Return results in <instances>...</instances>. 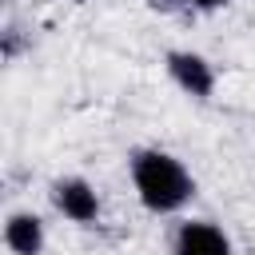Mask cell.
Here are the masks:
<instances>
[{
  "label": "cell",
  "mask_w": 255,
  "mask_h": 255,
  "mask_svg": "<svg viewBox=\"0 0 255 255\" xmlns=\"http://www.w3.org/2000/svg\"><path fill=\"white\" fill-rule=\"evenodd\" d=\"M52 203H56V211H60L64 219H72V223H80V227H88V223L100 219V195H96V187H92L88 179H80V175L56 179V183H52Z\"/></svg>",
  "instance_id": "obj_3"
},
{
  "label": "cell",
  "mask_w": 255,
  "mask_h": 255,
  "mask_svg": "<svg viewBox=\"0 0 255 255\" xmlns=\"http://www.w3.org/2000/svg\"><path fill=\"white\" fill-rule=\"evenodd\" d=\"M128 167H131V187H135L139 203L151 215H175L195 195L191 171L183 167V159H175L163 147H139V151H131Z\"/></svg>",
  "instance_id": "obj_1"
},
{
  "label": "cell",
  "mask_w": 255,
  "mask_h": 255,
  "mask_svg": "<svg viewBox=\"0 0 255 255\" xmlns=\"http://www.w3.org/2000/svg\"><path fill=\"white\" fill-rule=\"evenodd\" d=\"M44 219L32 215V211H12L4 219V247L12 255H44Z\"/></svg>",
  "instance_id": "obj_5"
},
{
  "label": "cell",
  "mask_w": 255,
  "mask_h": 255,
  "mask_svg": "<svg viewBox=\"0 0 255 255\" xmlns=\"http://www.w3.org/2000/svg\"><path fill=\"white\" fill-rule=\"evenodd\" d=\"M72 4H88V0H72Z\"/></svg>",
  "instance_id": "obj_8"
},
{
  "label": "cell",
  "mask_w": 255,
  "mask_h": 255,
  "mask_svg": "<svg viewBox=\"0 0 255 255\" xmlns=\"http://www.w3.org/2000/svg\"><path fill=\"white\" fill-rule=\"evenodd\" d=\"M171 255H235V247L223 227L207 219H187L171 235Z\"/></svg>",
  "instance_id": "obj_4"
},
{
  "label": "cell",
  "mask_w": 255,
  "mask_h": 255,
  "mask_svg": "<svg viewBox=\"0 0 255 255\" xmlns=\"http://www.w3.org/2000/svg\"><path fill=\"white\" fill-rule=\"evenodd\" d=\"M147 4H151L155 12H175V8H183L187 0H147Z\"/></svg>",
  "instance_id": "obj_7"
},
{
  "label": "cell",
  "mask_w": 255,
  "mask_h": 255,
  "mask_svg": "<svg viewBox=\"0 0 255 255\" xmlns=\"http://www.w3.org/2000/svg\"><path fill=\"white\" fill-rule=\"evenodd\" d=\"M191 8H199V12H219V8H227L231 0H187Z\"/></svg>",
  "instance_id": "obj_6"
},
{
  "label": "cell",
  "mask_w": 255,
  "mask_h": 255,
  "mask_svg": "<svg viewBox=\"0 0 255 255\" xmlns=\"http://www.w3.org/2000/svg\"><path fill=\"white\" fill-rule=\"evenodd\" d=\"M163 64H167L171 84H175L183 96H191V100H211V92H215V68H211L207 56L187 52V48H175V52H167Z\"/></svg>",
  "instance_id": "obj_2"
}]
</instances>
